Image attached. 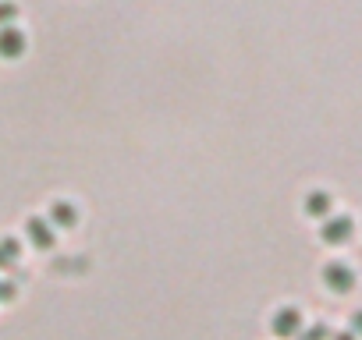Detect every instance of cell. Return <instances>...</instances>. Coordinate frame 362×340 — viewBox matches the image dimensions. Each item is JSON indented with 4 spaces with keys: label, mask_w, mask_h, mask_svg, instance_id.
I'll use <instances>...</instances> for the list:
<instances>
[{
    "label": "cell",
    "mask_w": 362,
    "mask_h": 340,
    "mask_svg": "<svg viewBox=\"0 0 362 340\" xmlns=\"http://www.w3.org/2000/svg\"><path fill=\"white\" fill-rule=\"evenodd\" d=\"M334 340H355V333H351V329H344V333H337Z\"/></svg>",
    "instance_id": "obj_7"
},
{
    "label": "cell",
    "mask_w": 362,
    "mask_h": 340,
    "mask_svg": "<svg viewBox=\"0 0 362 340\" xmlns=\"http://www.w3.org/2000/svg\"><path fill=\"white\" fill-rule=\"evenodd\" d=\"M351 333H362V308L351 315Z\"/></svg>",
    "instance_id": "obj_6"
},
{
    "label": "cell",
    "mask_w": 362,
    "mask_h": 340,
    "mask_svg": "<svg viewBox=\"0 0 362 340\" xmlns=\"http://www.w3.org/2000/svg\"><path fill=\"white\" fill-rule=\"evenodd\" d=\"M327 206H330V195L327 192H320V188L309 192V199H305V210L309 213H327Z\"/></svg>",
    "instance_id": "obj_4"
},
{
    "label": "cell",
    "mask_w": 362,
    "mask_h": 340,
    "mask_svg": "<svg viewBox=\"0 0 362 340\" xmlns=\"http://www.w3.org/2000/svg\"><path fill=\"white\" fill-rule=\"evenodd\" d=\"M298 326H302V315H298V308H281V312L274 315V333H281V336H291V333H298Z\"/></svg>",
    "instance_id": "obj_3"
},
{
    "label": "cell",
    "mask_w": 362,
    "mask_h": 340,
    "mask_svg": "<svg viewBox=\"0 0 362 340\" xmlns=\"http://www.w3.org/2000/svg\"><path fill=\"white\" fill-rule=\"evenodd\" d=\"M351 227H355V224H351V217H344V213H341V217H330V220H323L320 234H323L327 241H344V238L351 234Z\"/></svg>",
    "instance_id": "obj_2"
},
{
    "label": "cell",
    "mask_w": 362,
    "mask_h": 340,
    "mask_svg": "<svg viewBox=\"0 0 362 340\" xmlns=\"http://www.w3.org/2000/svg\"><path fill=\"white\" fill-rule=\"evenodd\" d=\"M323 280H327L334 291H348V287L355 284V273H351L348 262H337V259H334V262L323 266Z\"/></svg>",
    "instance_id": "obj_1"
},
{
    "label": "cell",
    "mask_w": 362,
    "mask_h": 340,
    "mask_svg": "<svg viewBox=\"0 0 362 340\" xmlns=\"http://www.w3.org/2000/svg\"><path fill=\"white\" fill-rule=\"evenodd\" d=\"M327 333H330V329H327V322H313V326H309V329H305L298 340H323Z\"/></svg>",
    "instance_id": "obj_5"
}]
</instances>
